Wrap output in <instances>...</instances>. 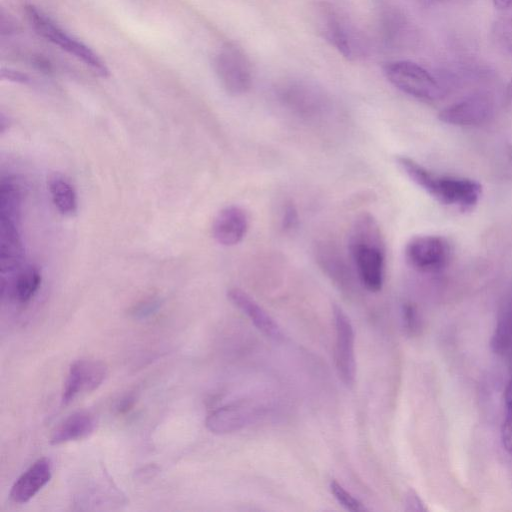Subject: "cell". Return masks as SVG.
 I'll list each match as a JSON object with an SVG mask.
<instances>
[{
  "label": "cell",
  "mask_w": 512,
  "mask_h": 512,
  "mask_svg": "<svg viewBox=\"0 0 512 512\" xmlns=\"http://www.w3.org/2000/svg\"><path fill=\"white\" fill-rule=\"evenodd\" d=\"M41 279L40 270L36 266L26 265L10 280H2V296L19 304L28 303L37 293Z\"/></svg>",
  "instance_id": "obj_18"
},
{
  "label": "cell",
  "mask_w": 512,
  "mask_h": 512,
  "mask_svg": "<svg viewBox=\"0 0 512 512\" xmlns=\"http://www.w3.org/2000/svg\"><path fill=\"white\" fill-rule=\"evenodd\" d=\"M259 416V408L248 401H237L212 411L206 418V427L215 434L237 432Z\"/></svg>",
  "instance_id": "obj_12"
},
{
  "label": "cell",
  "mask_w": 512,
  "mask_h": 512,
  "mask_svg": "<svg viewBox=\"0 0 512 512\" xmlns=\"http://www.w3.org/2000/svg\"><path fill=\"white\" fill-rule=\"evenodd\" d=\"M160 307V300L158 298H148L137 303L131 310L134 318L143 319L158 310Z\"/></svg>",
  "instance_id": "obj_27"
},
{
  "label": "cell",
  "mask_w": 512,
  "mask_h": 512,
  "mask_svg": "<svg viewBox=\"0 0 512 512\" xmlns=\"http://www.w3.org/2000/svg\"><path fill=\"white\" fill-rule=\"evenodd\" d=\"M24 249L18 224L0 217V265L2 275L15 271L23 260Z\"/></svg>",
  "instance_id": "obj_16"
},
{
  "label": "cell",
  "mask_w": 512,
  "mask_h": 512,
  "mask_svg": "<svg viewBox=\"0 0 512 512\" xmlns=\"http://www.w3.org/2000/svg\"><path fill=\"white\" fill-rule=\"evenodd\" d=\"M319 28L323 36L345 58L355 60L365 52V45L352 24L332 5L318 7Z\"/></svg>",
  "instance_id": "obj_5"
},
{
  "label": "cell",
  "mask_w": 512,
  "mask_h": 512,
  "mask_svg": "<svg viewBox=\"0 0 512 512\" xmlns=\"http://www.w3.org/2000/svg\"><path fill=\"white\" fill-rule=\"evenodd\" d=\"M383 72L393 86L418 100L434 102L444 96V90L437 79L415 62H388L384 65Z\"/></svg>",
  "instance_id": "obj_4"
},
{
  "label": "cell",
  "mask_w": 512,
  "mask_h": 512,
  "mask_svg": "<svg viewBox=\"0 0 512 512\" xmlns=\"http://www.w3.org/2000/svg\"><path fill=\"white\" fill-rule=\"evenodd\" d=\"M216 75L225 89L233 96L245 94L252 84V71L249 60L241 49L233 44H225L214 59Z\"/></svg>",
  "instance_id": "obj_7"
},
{
  "label": "cell",
  "mask_w": 512,
  "mask_h": 512,
  "mask_svg": "<svg viewBox=\"0 0 512 512\" xmlns=\"http://www.w3.org/2000/svg\"><path fill=\"white\" fill-rule=\"evenodd\" d=\"M493 346L495 351L507 355L512 360V307L503 313L497 324Z\"/></svg>",
  "instance_id": "obj_22"
},
{
  "label": "cell",
  "mask_w": 512,
  "mask_h": 512,
  "mask_svg": "<svg viewBox=\"0 0 512 512\" xmlns=\"http://www.w3.org/2000/svg\"><path fill=\"white\" fill-rule=\"evenodd\" d=\"M227 297L263 334L277 341L283 338L277 322L246 292L231 288L227 291Z\"/></svg>",
  "instance_id": "obj_15"
},
{
  "label": "cell",
  "mask_w": 512,
  "mask_h": 512,
  "mask_svg": "<svg viewBox=\"0 0 512 512\" xmlns=\"http://www.w3.org/2000/svg\"><path fill=\"white\" fill-rule=\"evenodd\" d=\"M403 328L409 335L417 333L420 327L419 316L415 307L411 304H405L402 307Z\"/></svg>",
  "instance_id": "obj_26"
},
{
  "label": "cell",
  "mask_w": 512,
  "mask_h": 512,
  "mask_svg": "<svg viewBox=\"0 0 512 512\" xmlns=\"http://www.w3.org/2000/svg\"><path fill=\"white\" fill-rule=\"evenodd\" d=\"M298 223V213L294 205H286L282 216V228L290 231L296 227Z\"/></svg>",
  "instance_id": "obj_28"
},
{
  "label": "cell",
  "mask_w": 512,
  "mask_h": 512,
  "mask_svg": "<svg viewBox=\"0 0 512 512\" xmlns=\"http://www.w3.org/2000/svg\"><path fill=\"white\" fill-rule=\"evenodd\" d=\"M329 488L334 498L347 510L353 512H362L367 510L356 497H354L336 480L330 481Z\"/></svg>",
  "instance_id": "obj_25"
},
{
  "label": "cell",
  "mask_w": 512,
  "mask_h": 512,
  "mask_svg": "<svg viewBox=\"0 0 512 512\" xmlns=\"http://www.w3.org/2000/svg\"><path fill=\"white\" fill-rule=\"evenodd\" d=\"M25 13L29 23L41 37L83 62L99 76L109 75L106 64L91 48L68 34L47 14L31 4L25 6Z\"/></svg>",
  "instance_id": "obj_3"
},
{
  "label": "cell",
  "mask_w": 512,
  "mask_h": 512,
  "mask_svg": "<svg viewBox=\"0 0 512 512\" xmlns=\"http://www.w3.org/2000/svg\"><path fill=\"white\" fill-rule=\"evenodd\" d=\"M48 189L55 208L66 217L78 211V198L73 185L63 175L54 173L48 179Z\"/></svg>",
  "instance_id": "obj_20"
},
{
  "label": "cell",
  "mask_w": 512,
  "mask_h": 512,
  "mask_svg": "<svg viewBox=\"0 0 512 512\" xmlns=\"http://www.w3.org/2000/svg\"><path fill=\"white\" fill-rule=\"evenodd\" d=\"M248 230V217L244 209L230 205L221 209L212 223V236L222 246L240 243Z\"/></svg>",
  "instance_id": "obj_13"
},
{
  "label": "cell",
  "mask_w": 512,
  "mask_h": 512,
  "mask_svg": "<svg viewBox=\"0 0 512 512\" xmlns=\"http://www.w3.org/2000/svg\"><path fill=\"white\" fill-rule=\"evenodd\" d=\"M349 251L361 284L371 292L384 283L386 246L382 230L370 213L359 215L350 232Z\"/></svg>",
  "instance_id": "obj_1"
},
{
  "label": "cell",
  "mask_w": 512,
  "mask_h": 512,
  "mask_svg": "<svg viewBox=\"0 0 512 512\" xmlns=\"http://www.w3.org/2000/svg\"><path fill=\"white\" fill-rule=\"evenodd\" d=\"M21 191L11 179H3L0 186V217L15 223L20 221Z\"/></svg>",
  "instance_id": "obj_21"
},
{
  "label": "cell",
  "mask_w": 512,
  "mask_h": 512,
  "mask_svg": "<svg viewBox=\"0 0 512 512\" xmlns=\"http://www.w3.org/2000/svg\"><path fill=\"white\" fill-rule=\"evenodd\" d=\"M492 99L483 93L473 94L442 109L440 121L455 126H476L485 123L493 115Z\"/></svg>",
  "instance_id": "obj_10"
},
{
  "label": "cell",
  "mask_w": 512,
  "mask_h": 512,
  "mask_svg": "<svg viewBox=\"0 0 512 512\" xmlns=\"http://www.w3.org/2000/svg\"><path fill=\"white\" fill-rule=\"evenodd\" d=\"M1 77L3 79H7L9 81H13V82H17V83H27L29 81V78L27 75L21 73V72H18V71H14V70H10V69H3L2 72H1Z\"/></svg>",
  "instance_id": "obj_30"
},
{
  "label": "cell",
  "mask_w": 512,
  "mask_h": 512,
  "mask_svg": "<svg viewBox=\"0 0 512 512\" xmlns=\"http://www.w3.org/2000/svg\"><path fill=\"white\" fill-rule=\"evenodd\" d=\"M504 399L506 414L502 424L501 438L506 451L512 456V380L506 386Z\"/></svg>",
  "instance_id": "obj_24"
},
{
  "label": "cell",
  "mask_w": 512,
  "mask_h": 512,
  "mask_svg": "<svg viewBox=\"0 0 512 512\" xmlns=\"http://www.w3.org/2000/svg\"><path fill=\"white\" fill-rule=\"evenodd\" d=\"M51 476L50 460L39 458L14 482L10 490L11 500L18 504L30 501L50 481Z\"/></svg>",
  "instance_id": "obj_14"
},
{
  "label": "cell",
  "mask_w": 512,
  "mask_h": 512,
  "mask_svg": "<svg viewBox=\"0 0 512 512\" xmlns=\"http://www.w3.org/2000/svg\"><path fill=\"white\" fill-rule=\"evenodd\" d=\"M427 1H439V0H427Z\"/></svg>",
  "instance_id": "obj_33"
},
{
  "label": "cell",
  "mask_w": 512,
  "mask_h": 512,
  "mask_svg": "<svg viewBox=\"0 0 512 512\" xmlns=\"http://www.w3.org/2000/svg\"><path fill=\"white\" fill-rule=\"evenodd\" d=\"M278 93L284 104L298 113L315 114L327 106L325 93L306 80H288L279 87Z\"/></svg>",
  "instance_id": "obj_11"
},
{
  "label": "cell",
  "mask_w": 512,
  "mask_h": 512,
  "mask_svg": "<svg viewBox=\"0 0 512 512\" xmlns=\"http://www.w3.org/2000/svg\"><path fill=\"white\" fill-rule=\"evenodd\" d=\"M335 325V366L339 378L347 387L353 386L356 376L355 335L352 323L338 305L333 306Z\"/></svg>",
  "instance_id": "obj_8"
},
{
  "label": "cell",
  "mask_w": 512,
  "mask_h": 512,
  "mask_svg": "<svg viewBox=\"0 0 512 512\" xmlns=\"http://www.w3.org/2000/svg\"><path fill=\"white\" fill-rule=\"evenodd\" d=\"M493 4L498 9H506L512 6V0H492Z\"/></svg>",
  "instance_id": "obj_31"
},
{
  "label": "cell",
  "mask_w": 512,
  "mask_h": 512,
  "mask_svg": "<svg viewBox=\"0 0 512 512\" xmlns=\"http://www.w3.org/2000/svg\"><path fill=\"white\" fill-rule=\"evenodd\" d=\"M108 375L106 364L96 359L74 361L68 371L62 391V403L68 404L81 394L96 390Z\"/></svg>",
  "instance_id": "obj_9"
},
{
  "label": "cell",
  "mask_w": 512,
  "mask_h": 512,
  "mask_svg": "<svg viewBox=\"0 0 512 512\" xmlns=\"http://www.w3.org/2000/svg\"><path fill=\"white\" fill-rule=\"evenodd\" d=\"M407 20L402 12L390 4H382L377 15V31L382 43L389 48L402 44L407 35Z\"/></svg>",
  "instance_id": "obj_17"
},
{
  "label": "cell",
  "mask_w": 512,
  "mask_h": 512,
  "mask_svg": "<svg viewBox=\"0 0 512 512\" xmlns=\"http://www.w3.org/2000/svg\"><path fill=\"white\" fill-rule=\"evenodd\" d=\"M398 166L420 188L438 202L461 211L473 209L482 195V186L475 180L463 177L437 175L415 160L398 156Z\"/></svg>",
  "instance_id": "obj_2"
},
{
  "label": "cell",
  "mask_w": 512,
  "mask_h": 512,
  "mask_svg": "<svg viewBox=\"0 0 512 512\" xmlns=\"http://www.w3.org/2000/svg\"><path fill=\"white\" fill-rule=\"evenodd\" d=\"M95 427L96 420L91 413L85 411L73 413L54 429L50 437V443L61 445L82 440L91 435Z\"/></svg>",
  "instance_id": "obj_19"
},
{
  "label": "cell",
  "mask_w": 512,
  "mask_h": 512,
  "mask_svg": "<svg viewBox=\"0 0 512 512\" xmlns=\"http://www.w3.org/2000/svg\"><path fill=\"white\" fill-rule=\"evenodd\" d=\"M452 254L449 241L439 235H417L405 246L407 263L417 271L435 273L443 270Z\"/></svg>",
  "instance_id": "obj_6"
},
{
  "label": "cell",
  "mask_w": 512,
  "mask_h": 512,
  "mask_svg": "<svg viewBox=\"0 0 512 512\" xmlns=\"http://www.w3.org/2000/svg\"><path fill=\"white\" fill-rule=\"evenodd\" d=\"M508 90H509L510 94L512 95V78L510 80V83H509V86H508Z\"/></svg>",
  "instance_id": "obj_32"
},
{
  "label": "cell",
  "mask_w": 512,
  "mask_h": 512,
  "mask_svg": "<svg viewBox=\"0 0 512 512\" xmlns=\"http://www.w3.org/2000/svg\"><path fill=\"white\" fill-rule=\"evenodd\" d=\"M490 36L494 46L502 54L512 57V14L496 20Z\"/></svg>",
  "instance_id": "obj_23"
},
{
  "label": "cell",
  "mask_w": 512,
  "mask_h": 512,
  "mask_svg": "<svg viewBox=\"0 0 512 512\" xmlns=\"http://www.w3.org/2000/svg\"><path fill=\"white\" fill-rule=\"evenodd\" d=\"M405 509L408 511H425L426 508L421 498L413 490L407 492L405 496Z\"/></svg>",
  "instance_id": "obj_29"
}]
</instances>
